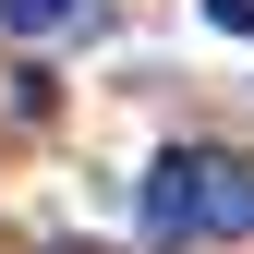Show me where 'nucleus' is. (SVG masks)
Instances as JSON below:
<instances>
[{"label": "nucleus", "instance_id": "4", "mask_svg": "<svg viewBox=\"0 0 254 254\" xmlns=\"http://www.w3.org/2000/svg\"><path fill=\"white\" fill-rule=\"evenodd\" d=\"M49 254H85V242H49Z\"/></svg>", "mask_w": 254, "mask_h": 254}, {"label": "nucleus", "instance_id": "2", "mask_svg": "<svg viewBox=\"0 0 254 254\" xmlns=\"http://www.w3.org/2000/svg\"><path fill=\"white\" fill-rule=\"evenodd\" d=\"M97 24V0H0V37H73Z\"/></svg>", "mask_w": 254, "mask_h": 254}, {"label": "nucleus", "instance_id": "1", "mask_svg": "<svg viewBox=\"0 0 254 254\" xmlns=\"http://www.w3.org/2000/svg\"><path fill=\"white\" fill-rule=\"evenodd\" d=\"M133 218H145L157 254H182V242H254V170L218 157V145H170V157L145 170Z\"/></svg>", "mask_w": 254, "mask_h": 254}, {"label": "nucleus", "instance_id": "3", "mask_svg": "<svg viewBox=\"0 0 254 254\" xmlns=\"http://www.w3.org/2000/svg\"><path fill=\"white\" fill-rule=\"evenodd\" d=\"M206 12H218V24H242V37H254V0H206Z\"/></svg>", "mask_w": 254, "mask_h": 254}]
</instances>
